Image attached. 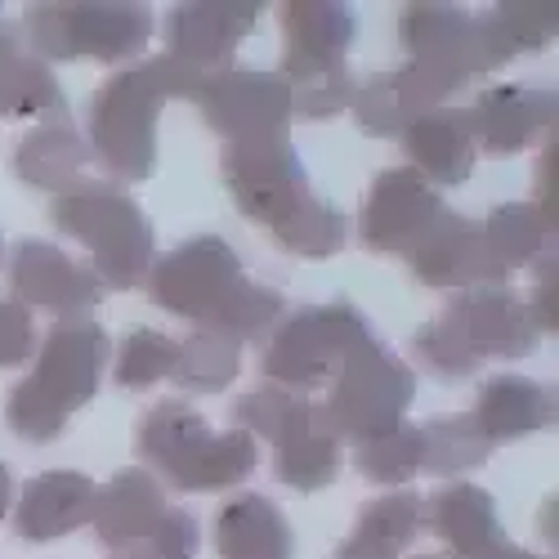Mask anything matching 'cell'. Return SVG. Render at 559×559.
<instances>
[{
    "label": "cell",
    "instance_id": "8",
    "mask_svg": "<svg viewBox=\"0 0 559 559\" xmlns=\"http://www.w3.org/2000/svg\"><path fill=\"white\" fill-rule=\"evenodd\" d=\"M148 5H117V0H63V5H32L27 40L40 63H126L148 50L153 40Z\"/></svg>",
    "mask_w": 559,
    "mask_h": 559
},
{
    "label": "cell",
    "instance_id": "23",
    "mask_svg": "<svg viewBox=\"0 0 559 559\" xmlns=\"http://www.w3.org/2000/svg\"><path fill=\"white\" fill-rule=\"evenodd\" d=\"M399 139H403V153H407L412 170L426 183H448V189L471 179L475 157H479L465 108H439V112L416 117Z\"/></svg>",
    "mask_w": 559,
    "mask_h": 559
},
{
    "label": "cell",
    "instance_id": "11",
    "mask_svg": "<svg viewBox=\"0 0 559 559\" xmlns=\"http://www.w3.org/2000/svg\"><path fill=\"white\" fill-rule=\"evenodd\" d=\"M219 175L228 198L238 202V211L260 224V228H277L287 224L309 198V170L296 153V144L287 134H269V139H238V144H224L219 153Z\"/></svg>",
    "mask_w": 559,
    "mask_h": 559
},
{
    "label": "cell",
    "instance_id": "14",
    "mask_svg": "<svg viewBox=\"0 0 559 559\" xmlns=\"http://www.w3.org/2000/svg\"><path fill=\"white\" fill-rule=\"evenodd\" d=\"M407 269L421 287L435 292H471V287H501L506 269L497 264V255L488 251L484 224L465 219L456 211L443 206V215L430 224V233L416 242L407 255Z\"/></svg>",
    "mask_w": 559,
    "mask_h": 559
},
{
    "label": "cell",
    "instance_id": "7",
    "mask_svg": "<svg viewBox=\"0 0 559 559\" xmlns=\"http://www.w3.org/2000/svg\"><path fill=\"white\" fill-rule=\"evenodd\" d=\"M233 416L251 439L260 435L273 443V471L287 488L318 492L341 475V439L318 403L296 399L283 385H260L233 403Z\"/></svg>",
    "mask_w": 559,
    "mask_h": 559
},
{
    "label": "cell",
    "instance_id": "10",
    "mask_svg": "<svg viewBox=\"0 0 559 559\" xmlns=\"http://www.w3.org/2000/svg\"><path fill=\"white\" fill-rule=\"evenodd\" d=\"M416 399V371L390 354L381 341H371L345 358L336 371L332 394L322 403V416L336 430V439H377L403 426V412Z\"/></svg>",
    "mask_w": 559,
    "mask_h": 559
},
{
    "label": "cell",
    "instance_id": "20",
    "mask_svg": "<svg viewBox=\"0 0 559 559\" xmlns=\"http://www.w3.org/2000/svg\"><path fill=\"white\" fill-rule=\"evenodd\" d=\"M166 510L170 506H166L162 484L144 471V465H126V471H117L104 488H95L90 524H95V537L108 550H117L121 559H139V550L148 546V537L157 533Z\"/></svg>",
    "mask_w": 559,
    "mask_h": 559
},
{
    "label": "cell",
    "instance_id": "15",
    "mask_svg": "<svg viewBox=\"0 0 559 559\" xmlns=\"http://www.w3.org/2000/svg\"><path fill=\"white\" fill-rule=\"evenodd\" d=\"M439 215H443V198L435 193V183H426L412 166L381 170L367 189L358 238L377 255H407Z\"/></svg>",
    "mask_w": 559,
    "mask_h": 559
},
{
    "label": "cell",
    "instance_id": "33",
    "mask_svg": "<svg viewBox=\"0 0 559 559\" xmlns=\"http://www.w3.org/2000/svg\"><path fill=\"white\" fill-rule=\"evenodd\" d=\"M421 443H426L421 471H430L439 479L465 475V471H475V465H484L492 456V443L471 426V416H448V421L421 426Z\"/></svg>",
    "mask_w": 559,
    "mask_h": 559
},
{
    "label": "cell",
    "instance_id": "24",
    "mask_svg": "<svg viewBox=\"0 0 559 559\" xmlns=\"http://www.w3.org/2000/svg\"><path fill=\"white\" fill-rule=\"evenodd\" d=\"M95 506V484L76 471H50L27 479L19 506H14V533L23 542H59L90 524Z\"/></svg>",
    "mask_w": 559,
    "mask_h": 559
},
{
    "label": "cell",
    "instance_id": "36",
    "mask_svg": "<svg viewBox=\"0 0 559 559\" xmlns=\"http://www.w3.org/2000/svg\"><path fill=\"white\" fill-rule=\"evenodd\" d=\"M488 23L510 59L546 50L555 40V5H537V0H501L488 10Z\"/></svg>",
    "mask_w": 559,
    "mask_h": 559
},
{
    "label": "cell",
    "instance_id": "3",
    "mask_svg": "<svg viewBox=\"0 0 559 559\" xmlns=\"http://www.w3.org/2000/svg\"><path fill=\"white\" fill-rule=\"evenodd\" d=\"M537 328L524 296L510 287H471L456 292L448 309L412 336V354L439 381L475 377L488 358H528L537 349Z\"/></svg>",
    "mask_w": 559,
    "mask_h": 559
},
{
    "label": "cell",
    "instance_id": "35",
    "mask_svg": "<svg viewBox=\"0 0 559 559\" xmlns=\"http://www.w3.org/2000/svg\"><path fill=\"white\" fill-rule=\"evenodd\" d=\"M175 358H179L175 336L153 332V328H134L117 354V385L121 390H148L157 381H170Z\"/></svg>",
    "mask_w": 559,
    "mask_h": 559
},
{
    "label": "cell",
    "instance_id": "6",
    "mask_svg": "<svg viewBox=\"0 0 559 559\" xmlns=\"http://www.w3.org/2000/svg\"><path fill=\"white\" fill-rule=\"evenodd\" d=\"M50 219L90 251V273L112 292H134L153 269V224L139 202L108 179H76L55 193Z\"/></svg>",
    "mask_w": 559,
    "mask_h": 559
},
{
    "label": "cell",
    "instance_id": "40",
    "mask_svg": "<svg viewBox=\"0 0 559 559\" xmlns=\"http://www.w3.org/2000/svg\"><path fill=\"white\" fill-rule=\"evenodd\" d=\"M555 170H559V139L550 134L546 139V148H542V157H537V211H542V219L555 228L559 224V198H555Z\"/></svg>",
    "mask_w": 559,
    "mask_h": 559
},
{
    "label": "cell",
    "instance_id": "13",
    "mask_svg": "<svg viewBox=\"0 0 559 559\" xmlns=\"http://www.w3.org/2000/svg\"><path fill=\"white\" fill-rule=\"evenodd\" d=\"M202 117L215 134H224L228 144L238 139H269L287 134L292 126V90L277 72H255V68H228L211 72L202 81Z\"/></svg>",
    "mask_w": 559,
    "mask_h": 559
},
{
    "label": "cell",
    "instance_id": "5",
    "mask_svg": "<svg viewBox=\"0 0 559 559\" xmlns=\"http://www.w3.org/2000/svg\"><path fill=\"white\" fill-rule=\"evenodd\" d=\"M134 448L153 465V479L170 484L179 492H219L242 484L255 471V439L247 430L215 435L206 416L193 412L183 399H162L139 416Z\"/></svg>",
    "mask_w": 559,
    "mask_h": 559
},
{
    "label": "cell",
    "instance_id": "2",
    "mask_svg": "<svg viewBox=\"0 0 559 559\" xmlns=\"http://www.w3.org/2000/svg\"><path fill=\"white\" fill-rule=\"evenodd\" d=\"M206 72L170 55L112 72L90 99V153L121 183H144L157 170V117L170 99H198Z\"/></svg>",
    "mask_w": 559,
    "mask_h": 559
},
{
    "label": "cell",
    "instance_id": "29",
    "mask_svg": "<svg viewBox=\"0 0 559 559\" xmlns=\"http://www.w3.org/2000/svg\"><path fill=\"white\" fill-rule=\"evenodd\" d=\"M90 162H95V153L72 121H45L14 148V175L45 193L72 189Z\"/></svg>",
    "mask_w": 559,
    "mask_h": 559
},
{
    "label": "cell",
    "instance_id": "32",
    "mask_svg": "<svg viewBox=\"0 0 559 559\" xmlns=\"http://www.w3.org/2000/svg\"><path fill=\"white\" fill-rule=\"evenodd\" d=\"M421 456H426V443H421V426H394L390 435H377V439H362L354 443V465L358 475L371 479V484H412L421 475Z\"/></svg>",
    "mask_w": 559,
    "mask_h": 559
},
{
    "label": "cell",
    "instance_id": "4",
    "mask_svg": "<svg viewBox=\"0 0 559 559\" xmlns=\"http://www.w3.org/2000/svg\"><path fill=\"white\" fill-rule=\"evenodd\" d=\"M108 354H112V341L99 322L76 318V322L50 328V336L40 341L32 377L5 403L10 430L27 443L59 439L72 421V412L99 394V377L108 367Z\"/></svg>",
    "mask_w": 559,
    "mask_h": 559
},
{
    "label": "cell",
    "instance_id": "9",
    "mask_svg": "<svg viewBox=\"0 0 559 559\" xmlns=\"http://www.w3.org/2000/svg\"><path fill=\"white\" fill-rule=\"evenodd\" d=\"M371 341L377 332L349 300L309 305L277 322V332L260 354V377L283 390H322L336 381L345 358Z\"/></svg>",
    "mask_w": 559,
    "mask_h": 559
},
{
    "label": "cell",
    "instance_id": "45",
    "mask_svg": "<svg viewBox=\"0 0 559 559\" xmlns=\"http://www.w3.org/2000/svg\"><path fill=\"white\" fill-rule=\"evenodd\" d=\"M117 559H121V555H117Z\"/></svg>",
    "mask_w": 559,
    "mask_h": 559
},
{
    "label": "cell",
    "instance_id": "26",
    "mask_svg": "<svg viewBox=\"0 0 559 559\" xmlns=\"http://www.w3.org/2000/svg\"><path fill=\"white\" fill-rule=\"evenodd\" d=\"M215 550L219 559H292L296 537L287 515L260 492H238L215 515Z\"/></svg>",
    "mask_w": 559,
    "mask_h": 559
},
{
    "label": "cell",
    "instance_id": "31",
    "mask_svg": "<svg viewBox=\"0 0 559 559\" xmlns=\"http://www.w3.org/2000/svg\"><path fill=\"white\" fill-rule=\"evenodd\" d=\"M238 367H242V345L228 341L219 332H206V328H193L189 336L179 341V358H175V371L170 381L189 394H219L238 381Z\"/></svg>",
    "mask_w": 559,
    "mask_h": 559
},
{
    "label": "cell",
    "instance_id": "38",
    "mask_svg": "<svg viewBox=\"0 0 559 559\" xmlns=\"http://www.w3.org/2000/svg\"><path fill=\"white\" fill-rule=\"evenodd\" d=\"M36 349V328H32V309L19 300H0V371L27 362Z\"/></svg>",
    "mask_w": 559,
    "mask_h": 559
},
{
    "label": "cell",
    "instance_id": "42",
    "mask_svg": "<svg viewBox=\"0 0 559 559\" xmlns=\"http://www.w3.org/2000/svg\"><path fill=\"white\" fill-rule=\"evenodd\" d=\"M10 501H14V479H10L5 465H0V520L10 515Z\"/></svg>",
    "mask_w": 559,
    "mask_h": 559
},
{
    "label": "cell",
    "instance_id": "21",
    "mask_svg": "<svg viewBox=\"0 0 559 559\" xmlns=\"http://www.w3.org/2000/svg\"><path fill=\"white\" fill-rule=\"evenodd\" d=\"M283 76L296 72H318V68H341L349 45H354V10L345 0H287L283 10Z\"/></svg>",
    "mask_w": 559,
    "mask_h": 559
},
{
    "label": "cell",
    "instance_id": "19",
    "mask_svg": "<svg viewBox=\"0 0 559 559\" xmlns=\"http://www.w3.org/2000/svg\"><path fill=\"white\" fill-rule=\"evenodd\" d=\"M260 14L264 10L255 0H193V5H175L166 14L162 36H166L170 59L211 76V68L228 63L233 50L242 45V36H251Z\"/></svg>",
    "mask_w": 559,
    "mask_h": 559
},
{
    "label": "cell",
    "instance_id": "25",
    "mask_svg": "<svg viewBox=\"0 0 559 559\" xmlns=\"http://www.w3.org/2000/svg\"><path fill=\"white\" fill-rule=\"evenodd\" d=\"M421 524L448 546L452 559H475L501 542L497 501L479 484H448L421 506Z\"/></svg>",
    "mask_w": 559,
    "mask_h": 559
},
{
    "label": "cell",
    "instance_id": "30",
    "mask_svg": "<svg viewBox=\"0 0 559 559\" xmlns=\"http://www.w3.org/2000/svg\"><path fill=\"white\" fill-rule=\"evenodd\" d=\"M484 238L488 251L497 255V264L506 273L528 269L542 255H555V228L542 219V211L533 202H506L484 219Z\"/></svg>",
    "mask_w": 559,
    "mask_h": 559
},
{
    "label": "cell",
    "instance_id": "12",
    "mask_svg": "<svg viewBox=\"0 0 559 559\" xmlns=\"http://www.w3.org/2000/svg\"><path fill=\"white\" fill-rule=\"evenodd\" d=\"M399 40L412 55V63H426L452 76L461 90L479 81L484 72H497L501 63H510L488 14H471L461 5H435V0H416V5L399 10Z\"/></svg>",
    "mask_w": 559,
    "mask_h": 559
},
{
    "label": "cell",
    "instance_id": "44",
    "mask_svg": "<svg viewBox=\"0 0 559 559\" xmlns=\"http://www.w3.org/2000/svg\"><path fill=\"white\" fill-rule=\"evenodd\" d=\"M421 559H452V555H421Z\"/></svg>",
    "mask_w": 559,
    "mask_h": 559
},
{
    "label": "cell",
    "instance_id": "39",
    "mask_svg": "<svg viewBox=\"0 0 559 559\" xmlns=\"http://www.w3.org/2000/svg\"><path fill=\"white\" fill-rule=\"evenodd\" d=\"M533 269H537V287L524 305H528L537 336H546V332L555 336L559 332V255H542Z\"/></svg>",
    "mask_w": 559,
    "mask_h": 559
},
{
    "label": "cell",
    "instance_id": "34",
    "mask_svg": "<svg viewBox=\"0 0 559 559\" xmlns=\"http://www.w3.org/2000/svg\"><path fill=\"white\" fill-rule=\"evenodd\" d=\"M349 238V219L332 206V202H322L318 193L287 219V224H277L273 228V242L292 251V255H305V260H328L345 247Z\"/></svg>",
    "mask_w": 559,
    "mask_h": 559
},
{
    "label": "cell",
    "instance_id": "16",
    "mask_svg": "<svg viewBox=\"0 0 559 559\" xmlns=\"http://www.w3.org/2000/svg\"><path fill=\"white\" fill-rule=\"evenodd\" d=\"M10 292L23 309H45L59 322H76L104 300V283L90 264L72 260L55 242H19L10 255Z\"/></svg>",
    "mask_w": 559,
    "mask_h": 559
},
{
    "label": "cell",
    "instance_id": "18",
    "mask_svg": "<svg viewBox=\"0 0 559 559\" xmlns=\"http://www.w3.org/2000/svg\"><path fill=\"white\" fill-rule=\"evenodd\" d=\"M456 90L461 85L452 76H443L426 63H407V68H394V72H377L367 81H354L349 108H354L362 134L390 139V134H403L416 117L439 112Z\"/></svg>",
    "mask_w": 559,
    "mask_h": 559
},
{
    "label": "cell",
    "instance_id": "17",
    "mask_svg": "<svg viewBox=\"0 0 559 559\" xmlns=\"http://www.w3.org/2000/svg\"><path fill=\"white\" fill-rule=\"evenodd\" d=\"M465 117H471L475 148H484L492 157H510V153L533 148L537 139L555 134L559 99H555L550 85L506 81V85L479 90L475 108H465Z\"/></svg>",
    "mask_w": 559,
    "mask_h": 559
},
{
    "label": "cell",
    "instance_id": "37",
    "mask_svg": "<svg viewBox=\"0 0 559 559\" xmlns=\"http://www.w3.org/2000/svg\"><path fill=\"white\" fill-rule=\"evenodd\" d=\"M193 555H198V520L179 506L166 510L148 546L139 550V559H193Z\"/></svg>",
    "mask_w": 559,
    "mask_h": 559
},
{
    "label": "cell",
    "instance_id": "41",
    "mask_svg": "<svg viewBox=\"0 0 559 559\" xmlns=\"http://www.w3.org/2000/svg\"><path fill=\"white\" fill-rule=\"evenodd\" d=\"M475 559H542V555H533V550H524V546H515V542H497V546H488L484 555H475Z\"/></svg>",
    "mask_w": 559,
    "mask_h": 559
},
{
    "label": "cell",
    "instance_id": "28",
    "mask_svg": "<svg viewBox=\"0 0 559 559\" xmlns=\"http://www.w3.org/2000/svg\"><path fill=\"white\" fill-rule=\"evenodd\" d=\"M421 506H426V497L412 492V488L367 501L358 510L354 533L341 542L336 559H399L416 542V533L426 528L421 524Z\"/></svg>",
    "mask_w": 559,
    "mask_h": 559
},
{
    "label": "cell",
    "instance_id": "27",
    "mask_svg": "<svg viewBox=\"0 0 559 559\" xmlns=\"http://www.w3.org/2000/svg\"><path fill=\"white\" fill-rule=\"evenodd\" d=\"M471 426L488 439V443H506V439H524L537 430L555 426V390L524 381V377H492L475 407H471Z\"/></svg>",
    "mask_w": 559,
    "mask_h": 559
},
{
    "label": "cell",
    "instance_id": "22",
    "mask_svg": "<svg viewBox=\"0 0 559 559\" xmlns=\"http://www.w3.org/2000/svg\"><path fill=\"white\" fill-rule=\"evenodd\" d=\"M0 117L36 126L68 121V99L50 63H40L23 45V32L5 19H0Z\"/></svg>",
    "mask_w": 559,
    "mask_h": 559
},
{
    "label": "cell",
    "instance_id": "43",
    "mask_svg": "<svg viewBox=\"0 0 559 559\" xmlns=\"http://www.w3.org/2000/svg\"><path fill=\"white\" fill-rule=\"evenodd\" d=\"M0 264H5V238H0Z\"/></svg>",
    "mask_w": 559,
    "mask_h": 559
},
{
    "label": "cell",
    "instance_id": "1",
    "mask_svg": "<svg viewBox=\"0 0 559 559\" xmlns=\"http://www.w3.org/2000/svg\"><path fill=\"white\" fill-rule=\"evenodd\" d=\"M144 283L153 305H162L166 313L193 322V328L219 332L238 345L264 336L287 309L283 292L251 283L238 251L224 238H193L175 247L170 255L153 260Z\"/></svg>",
    "mask_w": 559,
    "mask_h": 559
}]
</instances>
